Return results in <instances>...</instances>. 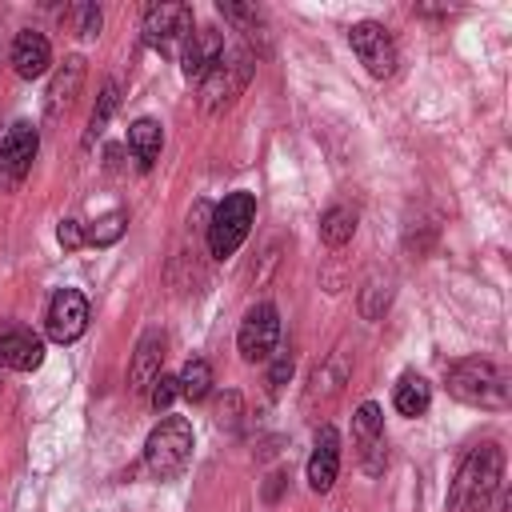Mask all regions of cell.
Returning a JSON list of instances; mask_svg holds the SVG:
<instances>
[{
  "instance_id": "obj_7",
  "label": "cell",
  "mask_w": 512,
  "mask_h": 512,
  "mask_svg": "<svg viewBox=\"0 0 512 512\" xmlns=\"http://www.w3.org/2000/svg\"><path fill=\"white\" fill-rule=\"evenodd\" d=\"M192 32V4L184 0H160L144 16V44L156 52H176Z\"/></svg>"
},
{
  "instance_id": "obj_30",
  "label": "cell",
  "mask_w": 512,
  "mask_h": 512,
  "mask_svg": "<svg viewBox=\"0 0 512 512\" xmlns=\"http://www.w3.org/2000/svg\"><path fill=\"white\" fill-rule=\"evenodd\" d=\"M236 412H240V396H236V392H224V400L216 404V416H220V424L236 428V420H240Z\"/></svg>"
},
{
  "instance_id": "obj_3",
  "label": "cell",
  "mask_w": 512,
  "mask_h": 512,
  "mask_svg": "<svg viewBox=\"0 0 512 512\" xmlns=\"http://www.w3.org/2000/svg\"><path fill=\"white\" fill-rule=\"evenodd\" d=\"M192 460V424L184 416H164L144 440V468L156 480H172Z\"/></svg>"
},
{
  "instance_id": "obj_28",
  "label": "cell",
  "mask_w": 512,
  "mask_h": 512,
  "mask_svg": "<svg viewBox=\"0 0 512 512\" xmlns=\"http://www.w3.org/2000/svg\"><path fill=\"white\" fill-rule=\"evenodd\" d=\"M288 376H292V352H280V356L272 360V368H268V388H272V396L288 384Z\"/></svg>"
},
{
  "instance_id": "obj_26",
  "label": "cell",
  "mask_w": 512,
  "mask_h": 512,
  "mask_svg": "<svg viewBox=\"0 0 512 512\" xmlns=\"http://www.w3.org/2000/svg\"><path fill=\"white\" fill-rule=\"evenodd\" d=\"M180 396V388H176V376H156V384L148 388V400H152V408L156 412H164V408H172V400Z\"/></svg>"
},
{
  "instance_id": "obj_19",
  "label": "cell",
  "mask_w": 512,
  "mask_h": 512,
  "mask_svg": "<svg viewBox=\"0 0 512 512\" xmlns=\"http://www.w3.org/2000/svg\"><path fill=\"white\" fill-rule=\"evenodd\" d=\"M128 148H132V156H136L140 168H152L156 156H160V148H164L160 124H156V120H136V124L128 128Z\"/></svg>"
},
{
  "instance_id": "obj_21",
  "label": "cell",
  "mask_w": 512,
  "mask_h": 512,
  "mask_svg": "<svg viewBox=\"0 0 512 512\" xmlns=\"http://www.w3.org/2000/svg\"><path fill=\"white\" fill-rule=\"evenodd\" d=\"M176 388H180V396H184V400L200 404V400L212 392V368H208V360L192 356V360L180 368V376H176Z\"/></svg>"
},
{
  "instance_id": "obj_4",
  "label": "cell",
  "mask_w": 512,
  "mask_h": 512,
  "mask_svg": "<svg viewBox=\"0 0 512 512\" xmlns=\"http://www.w3.org/2000/svg\"><path fill=\"white\" fill-rule=\"evenodd\" d=\"M252 220H256V196H252V192H228V196L212 208V220H208V252H212L216 260L232 256V252L244 244Z\"/></svg>"
},
{
  "instance_id": "obj_16",
  "label": "cell",
  "mask_w": 512,
  "mask_h": 512,
  "mask_svg": "<svg viewBox=\"0 0 512 512\" xmlns=\"http://www.w3.org/2000/svg\"><path fill=\"white\" fill-rule=\"evenodd\" d=\"M160 364H164V332L160 328H148L136 340L132 368H128V388L132 392H148L156 384V376H160Z\"/></svg>"
},
{
  "instance_id": "obj_29",
  "label": "cell",
  "mask_w": 512,
  "mask_h": 512,
  "mask_svg": "<svg viewBox=\"0 0 512 512\" xmlns=\"http://www.w3.org/2000/svg\"><path fill=\"white\" fill-rule=\"evenodd\" d=\"M56 240H60V244L72 252V248H80V244H84V228H80L76 220H64V224L56 228Z\"/></svg>"
},
{
  "instance_id": "obj_23",
  "label": "cell",
  "mask_w": 512,
  "mask_h": 512,
  "mask_svg": "<svg viewBox=\"0 0 512 512\" xmlns=\"http://www.w3.org/2000/svg\"><path fill=\"white\" fill-rule=\"evenodd\" d=\"M124 228H128V216L116 208V212H108V216H100L88 232H84V244H96V248H108V244H116L120 236H124Z\"/></svg>"
},
{
  "instance_id": "obj_1",
  "label": "cell",
  "mask_w": 512,
  "mask_h": 512,
  "mask_svg": "<svg viewBox=\"0 0 512 512\" xmlns=\"http://www.w3.org/2000/svg\"><path fill=\"white\" fill-rule=\"evenodd\" d=\"M504 480V452L496 444H480L456 472V484L448 492L452 512H488Z\"/></svg>"
},
{
  "instance_id": "obj_14",
  "label": "cell",
  "mask_w": 512,
  "mask_h": 512,
  "mask_svg": "<svg viewBox=\"0 0 512 512\" xmlns=\"http://www.w3.org/2000/svg\"><path fill=\"white\" fill-rule=\"evenodd\" d=\"M84 84V56H68L52 80H48V92H44V120H60L72 104H76V92Z\"/></svg>"
},
{
  "instance_id": "obj_8",
  "label": "cell",
  "mask_w": 512,
  "mask_h": 512,
  "mask_svg": "<svg viewBox=\"0 0 512 512\" xmlns=\"http://www.w3.org/2000/svg\"><path fill=\"white\" fill-rule=\"evenodd\" d=\"M280 344V312L276 304H252L240 320V332H236V348L248 364L256 360H268Z\"/></svg>"
},
{
  "instance_id": "obj_17",
  "label": "cell",
  "mask_w": 512,
  "mask_h": 512,
  "mask_svg": "<svg viewBox=\"0 0 512 512\" xmlns=\"http://www.w3.org/2000/svg\"><path fill=\"white\" fill-rule=\"evenodd\" d=\"M48 64H52V44H48V36L36 32V28L16 32V40H12V68H16V76H20V80H36V76L48 72Z\"/></svg>"
},
{
  "instance_id": "obj_10",
  "label": "cell",
  "mask_w": 512,
  "mask_h": 512,
  "mask_svg": "<svg viewBox=\"0 0 512 512\" xmlns=\"http://www.w3.org/2000/svg\"><path fill=\"white\" fill-rule=\"evenodd\" d=\"M36 148H40V136L28 120L12 124L0 140V184L4 188H20L24 176L32 172V160H36Z\"/></svg>"
},
{
  "instance_id": "obj_13",
  "label": "cell",
  "mask_w": 512,
  "mask_h": 512,
  "mask_svg": "<svg viewBox=\"0 0 512 512\" xmlns=\"http://www.w3.org/2000/svg\"><path fill=\"white\" fill-rule=\"evenodd\" d=\"M220 56H224V32L216 28H192L188 40L180 44V68L188 80H204Z\"/></svg>"
},
{
  "instance_id": "obj_27",
  "label": "cell",
  "mask_w": 512,
  "mask_h": 512,
  "mask_svg": "<svg viewBox=\"0 0 512 512\" xmlns=\"http://www.w3.org/2000/svg\"><path fill=\"white\" fill-rule=\"evenodd\" d=\"M220 12H224L228 20H236V24H248L252 32H256V24H260V8H256V4H224V0H220Z\"/></svg>"
},
{
  "instance_id": "obj_11",
  "label": "cell",
  "mask_w": 512,
  "mask_h": 512,
  "mask_svg": "<svg viewBox=\"0 0 512 512\" xmlns=\"http://www.w3.org/2000/svg\"><path fill=\"white\" fill-rule=\"evenodd\" d=\"M84 328H88V300H84V292H76V288H60V292L52 296V304H48V316H44V332H48V340H56V344H72V340L84 336Z\"/></svg>"
},
{
  "instance_id": "obj_12",
  "label": "cell",
  "mask_w": 512,
  "mask_h": 512,
  "mask_svg": "<svg viewBox=\"0 0 512 512\" xmlns=\"http://www.w3.org/2000/svg\"><path fill=\"white\" fill-rule=\"evenodd\" d=\"M44 364V340L32 328L20 324H0V368L12 372H32Z\"/></svg>"
},
{
  "instance_id": "obj_18",
  "label": "cell",
  "mask_w": 512,
  "mask_h": 512,
  "mask_svg": "<svg viewBox=\"0 0 512 512\" xmlns=\"http://www.w3.org/2000/svg\"><path fill=\"white\" fill-rule=\"evenodd\" d=\"M392 404H396L400 416H424L428 404H432V384L424 376H416V372H404L396 380V388H392Z\"/></svg>"
},
{
  "instance_id": "obj_9",
  "label": "cell",
  "mask_w": 512,
  "mask_h": 512,
  "mask_svg": "<svg viewBox=\"0 0 512 512\" xmlns=\"http://www.w3.org/2000/svg\"><path fill=\"white\" fill-rule=\"evenodd\" d=\"M352 444H356V456H360V468L368 476H380L388 468V436H384V416L380 408L368 400L356 408L352 416Z\"/></svg>"
},
{
  "instance_id": "obj_24",
  "label": "cell",
  "mask_w": 512,
  "mask_h": 512,
  "mask_svg": "<svg viewBox=\"0 0 512 512\" xmlns=\"http://www.w3.org/2000/svg\"><path fill=\"white\" fill-rule=\"evenodd\" d=\"M388 300H392V280L380 284V276H372V280L360 288V312H364V320H380L384 308H388Z\"/></svg>"
},
{
  "instance_id": "obj_6",
  "label": "cell",
  "mask_w": 512,
  "mask_h": 512,
  "mask_svg": "<svg viewBox=\"0 0 512 512\" xmlns=\"http://www.w3.org/2000/svg\"><path fill=\"white\" fill-rule=\"evenodd\" d=\"M348 44H352L356 60L368 68V76L388 80V76L396 72L400 52H396V40H392V32H388L384 24H376V20H360V24H352V28H348Z\"/></svg>"
},
{
  "instance_id": "obj_2",
  "label": "cell",
  "mask_w": 512,
  "mask_h": 512,
  "mask_svg": "<svg viewBox=\"0 0 512 512\" xmlns=\"http://www.w3.org/2000/svg\"><path fill=\"white\" fill-rule=\"evenodd\" d=\"M448 392H452L460 404L500 412V408H508V372L496 368L492 360L468 356V360H456V364L448 368Z\"/></svg>"
},
{
  "instance_id": "obj_22",
  "label": "cell",
  "mask_w": 512,
  "mask_h": 512,
  "mask_svg": "<svg viewBox=\"0 0 512 512\" xmlns=\"http://www.w3.org/2000/svg\"><path fill=\"white\" fill-rule=\"evenodd\" d=\"M116 104H120V88H116V80H104V88H100V100H96V108H92V116H88V132H84V148L104 132V124L112 120V112H116Z\"/></svg>"
},
{
  "instance_id": "obj_15",
  "label": "cell",
  "mask_w": 512,
  "mask_h": 512,
  "mask_svg": "<svg viewBox=\"0 0 512 512\" xmlns=\"http://www.w3.org/2000/svg\"><path fill=\"white\" fill-rule=\"evenodd\" d=\"M340 476V432L332 424H324L316 432V444H312V456H308V484L312 492H328Z\"/></svg>"
},
{
  "instance_id": "obj_20",
  "label": "cell",
  "mask_w": 512,
  "mask_h": 512,
  "mask_svg": "<svg viewBox=\"0 0 512 512\" xmlns=\"http://www.w3.org/2000/svg\"><path fill=\"white\" fill-rule=\"evenodd\" d=\"M352 232H356V208L332 204V208L320 216V240H324L328 248H344V244L352 240Z\"/></svg>"
},
{
  "instance_id": "obj_5",
  "label": "cell",
  "mask_w": 512,
  "mask_h": 512,
  "mask_svg": "<svg viewBox=\"0 0 512 512\" xmlns=\"http://www.w3.org/2000/svg\"><path fill=\"white\" fill-rule=\"evenodd\" d=\"M252 72H256V60H252L248 48H224V56L216 60V68L200 80V104H204V112L228 108L248 88Z\"/></svg>"
},
{
  "instance_id": "obj_25",
  "label": "cell",
  "mask_w": 512,
  "mask_h": 512,
  "mask_svg": "<svg viewBox=\"0 0 512 512\" xmlns=\"http://www.w3.org/2000/svg\"><path fill=\"white\" fill-rule=\"evenodd\" d=\"M100 24H104V16H100L96 4H76V8H72V32H76L80 40H96V36H100Z\"/></svg>"
}]
</instances>
